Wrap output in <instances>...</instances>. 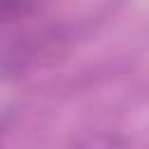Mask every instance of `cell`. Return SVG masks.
Here are the masks:
<instances>
[{
    "mask_svg": "<svg viewBox=\"0 0 149 149\" xmlns=\"http://www.w3.org/2000/svg\"><path fill=\"white\" fill-rule=\"evenodd\" d=\"M40 0H0V21H14L30 14Z\"/></svg>",
    "mask_w": 149,
    "mask_h": 149,
    "instance_id": "obj_1",
    "label": "cell"
}]
</instances>
